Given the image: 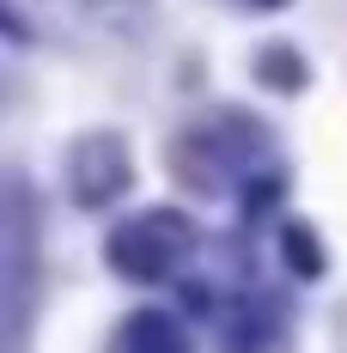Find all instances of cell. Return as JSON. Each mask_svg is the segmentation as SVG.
Instances as JSON below:
<instances>
[{"instance_id": "6da1fadb", "label": "cell", "mask_w": 347, "mask_h": 353, "mask_svg": "<svg viewBox=\"0 0 347 353\" xmlns=\"http://www.w3.org/2000/svg\"><path fill=\"white\" fill-rule=\"evenodd\" d=\"M110 262H116V268H128V274H140V281H152V274L165 268V250L152 244V225L140 219V225H122V232H116Z\"/></svg>"}]
</instances>
